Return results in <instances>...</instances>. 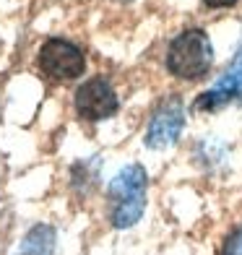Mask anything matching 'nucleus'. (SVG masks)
Wrapping results in <instances>:
<instances>
[{
  "label": "nucleus",
  "mask_w": 242,
  "mask_h": 255,
  "mask_svg": "<svg viewBox=\"0 0 242 255\" xmlns=\"http://www.w3.org/2000/svg\"><path fill=\"white\" fill-rule=\"evenodd\" d=\"M148 175L141 164L122 167L107 185V216L115 229H130L146 211Z\"/></svg>",
  "instance_id": "1"
},
{
  "label": "nucleus",
  "mask_w": 242,
  "mask_h": 255,
  "mask_svg": "<svg viewBox=\"0 0 242 255\" xmlns=\"http://www.w3.org/2000/svg\"><path fill=\"white\" fill-rule=\"evenodd\" d=\"M167 71L180 81H201L214 65V47L203 29L180 31L167 47Z\"/></svg>",
  "instance_id": "2"
},
{
  "label": "nucleus",
  "mask_w": 242,
  "mask_h": 255,
  "mask_svg": "<svg viewBox=\"0 0 242 255\" xmlns=\"http://www.w3.org/2000/svg\"><path fill=\"white\" fill-rule=\"evenodd\" d=\"M37 65H39V71H42L44 78H50L52 84H60V81H73V78L84 76L86 55L71 39L52 37V39H47L39 47Z\"/></svg>",
  "instance_id": "3"
},
{
  "label": "nucleus",
  "mask_w": 242,
  "mask_h": 255,
  "mask_svg": "<svg viewBox=\"0 0 242 255\" xmlns=\"http://www.w3.org/2000/svg\"><path fill=\"white\" fill-rule=\"evenodd\" d=\"M73 107L76 115L86 123H99V120H107L118 112L120 102L118 94L110 84V78L105 76H94L86 84H81L73 94Z\"/></svg>",
  "instance_id": "4"
},
{
  "label": "nucleus",
  "mask_w": 242,
  "mask_h": 255,
  "mask_svg": "<svg viewBox=\"0 0 242 255\" xmlns=\"http://www.w3.org/2000/svg\"><path fill=\"white\" fill-rule=\"evenodd\" d=\"M185 128V107L180 97H169L154 110L146 128V146L148 148H167L175 146Z\"/></svg>",
  "instance_id": "5"
},
{
  "label": "nucleus",
  "mask_w": 242,
  "mask_h": 255,
  "mask_svg": "<svg viewBox=\"0 0 242 255\" xmlns=\"http://www.w3.org/2000/svg\"><path fill=\"white\" fill-rule=\"evenodd\" d=\"M242 99V52L235 57V63L227 68V73L216 81V84L203 91V94L195 99V110L198 112H216Z\"/></svg>",
  "instance_id": "6"
},
{
  "label": "nucleus",
  "mask_w": 242,
  "mask_h": 255,
  "mask_svg": "<svg viewBox=\"0 0 242 255\" xmlns=\"http://www.w3.org/2000/svg\"><path fill=\"white\" fill-rule=\"evenodd\" d=\"M55 245H57L55 229L50 224H34L21 240L16 255H55Z\"/></svg>",
  "instance_id": "7"
},
{
  "label": "nucleus",
  "mask_w": 242,
  "mask_h": 255,
  "mask_svg": "<svg viewBox=\"0 0 242 255\" xmlns=\"http://www.w3.org/2000/svg\"><path fill=\"white\" fill-rule=\"evenodd\" d=\"M219 255H242V224L235 227V229L224 237Z\"/></svg>",
  "instance_id": "8"
},
{
  "label": "nucleus",
  "mask_w": 242,
  "mask_h": 255,
  "mask_svg": "<svg viewBox=\"0 0 242 255\" xmlns=\"http://www.w3.org/2000/svg\"><path fill=\"white\" fill-rule=\"evenodd\" d=\"M237 3V0H203V5L206 8H214V10H219V8H232Z\"/></svg>",
  "instance_id": "9"
}]
</instances>
